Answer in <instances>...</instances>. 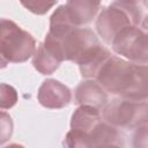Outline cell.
Here are the masks:
<instances>
[{"mask_svg": "<svg viewBox=\"0 0 148 148\" xmlns=\"http://www.w3.org/2000/svg\"><path fill=\"white\" fill-rule=\"evenodd\" d=\"M95 148H123V147L119 145H114V143H105V145L95 146Z\"/></svg>", "mask_w": 148, "mask_h": 148, "instance_id": "17", "label": "cell"}, {"mask_svg": "<svg viewBox=\"0 0 148 148\" xmlns=\"http://www.w3.org/2000/svg\"><path fill=\"white\" fill-rule=\"evenodd\" d=\"M95 80L106 92L131 101L148 98V66L111 56L99 69Z\"/></svg>", "mask_w": 148, "mask_h": 148, "instance_id": "1", "label": "cell"}, {"mask_svg": "<svg viewBox=\"0 0 148 148\" xmlns=\"http://www.w3.org/2000/svg\"><path fill=\"white\" fill-rule=\"evenodd\" d=\"M64 61L61 53L58 47L50 40L45 39L38 44L36 52L32 57V66L34 68L43 75L53 74L60 64Z\"/></svg>", "mask_w": 148, "mask_h": 148, "instance_id": "9", "label": "cell"}, {"mask_svg": "<svg viewBox=\"0 0 148 148\" xmlns=\"http://www.w3.org/2000/svg\"><path fill=\"white\" fill-rule=\"evenodd\" d=\"M108 102V92L96 80H83L76 86L74 90V103L79 106L88 105L98 110H103Z\"/></svg>", "mask_w": 148, "mask_h": 148, "instance_id": "8", "label": "cell"}, {"mask_svg": "<svg viewBox=\"0 0 148 148\" xmlns=\"http://www.w3.org/2000/svg\"><path fill=\"white\" fill-rule=\"evenodd\" d=\"M113 52L131 62L148 66V31L139 27L124 29L113 39Z\"/></svg>", "mask_w": 148, "mask_h": 148, "instance_id": "6", "label": "cell"}, {"mask_svg": "<svg viewBox=\"0 0 148 148\" xmlns=\"http://www.w3.org/2000/svg\"><path fill=\"white\" fill-rule=\"evenodd\" d=\"M17 91L14 87L1 83L0 86V108L2 111L13 108L17 102Z\"/></svg>", "mask_w": 148, "mask_h": 148, "instance_id": "13", "label": "cell"}, {"mask_svg": "<svg viewBox=\"0 0 148 148\" xmlns=\"http://www.w3.org/2000/svg\"><path fill=\"white\" fill-rule=\"evenodd\" d=\"M102 117L119 130H135L148 124V102L114 98L103 108Z\"/></svg>", "mask_w": 148, "mask_h": 148, "instance_id": "5", "label": "cell"}, {"mask_svg": "<svg viewBox=\"0 0 148 148\" xmlns=\"http://www.w3.org/2000/svg\"><path fill=\"white\" fill-rule=\"evenodd\" d=\"M140 28H142L143 30L148 31V14H147L146 16H143V17H142V21H141Z\"/></svg>", "mask_w": 148, "mask_h": 148, "instance_id": "18", "label": "cell"}, {"mask_svg": "<svg viewBox=\"0 0 148 148\" xmlns=\"http://www.w3.org/2000/svg\"><path fill=\"white\" fill-rule=\"evenodd\" d=\"M36 39L14 21L1 18L0 22V56L1 65L24 62L36 52Z\"/></svg>", "mask_w": 148, "mask_h": 148, "instance_id": "4", "label": "cell"}, {"mask_svg": "<svg viewBox=\"0 0 148 148\" xmlns=\"http://www.w3.org/2000/svg\"><path fill=\"white\" fill-rule=\"evenodd\" d=\"M13 134V121L8 113L1 111V143H5Z\"/></svg>", "mask_w": 148, "mask_h": 148, "instance_id": "16", "label": "cell"}, {"mask_svg": "<svg viewBox=\"0 0 148 148\" xmlns=\"http://www.w3.org/2000/svg\"><path fill=\"white\" fill-rule=\"evenodd\" d=\"M56 3L57 1H21V5L23 7L37 15H43L47 13L49 9L56 6Z\"/></svg>", "mask_w": 148, "mask_h": 148, "instance_id": "14", "label": "cell"}, {"mask_svg": "<svg viewBox=\"0 0 148 148\" xmlns=\"http://www.w3.org/2000/svg\"><path fill=\"white\" fill-rule=\"evenodd\" d=\"M62 148H95V146L88 134L80 131L71 130L65 135Z\"/></svg>", "mask_w": 148, "mask_h": 148, "instance_id": "12", "label": "cell"}, {"mask_svg": "<svg viewBox=\"0 0 148 148\" xmlns=\"http://www.w3.org/2000/svg\"><path fill=\"white\" fill-rule=\"evenodd\" d=\"M142 10L135 1H113L104 7L95 20V28L102 40L111 45L119 32L130 27H139Z\"/></svg>", "mask_w": 148, "mask_h": 148, "instance_id": "3", "label": "cell"}, {"mask_svg": "<svg viewBox=\"0 0 148 148\" xmlns=\"http://www.w3.org/2000/svg\"><path fill=\"white\" fill-rule=\"evenodd\" d=\"M102 120L103 117L101 110L88 105H81L75 109L71 117V130L89 134Z\"/></svg>", "mask_w": 148, "mask_h": 148, "instance_id": "11", "label": "cell"}, {"mask_svg": "<svg viewBox=\"0 0 148 148\" xmlns=\"http://www.w3.org/2000/svg\"><path fill=\"white\" fill-rule=\"evenodd\" d=\"M39 104L46 109H62L72 101L71 89L56 79H46L37 91Z\"/></svg>", "mask_w": 148, "mask_h": 148, "instance_id": "7", "label": "cell"}, {"mask_svg": "<svg viewBox=\"0 0 148 148\" xmlns=\"http://www.w3.org/2000/svg\"><path fill=\"white\" fill-rule=\"evenodd\" d=\"M131 146L132 148H148V124L134 130Z\"/></svg>", "mask_w": 148, "mask_h": 148, "instance_id": "15", "label": "cell"}, {"mask_svg": "<svg viewBox=\"0 0 148 148\" xmlns=\"http://www.w3.org/2000/svg\"><path fill=\"white\" fill-rule=\"evenodd\" d=\"M102 3L90 0H69L65 3L66 14L71 24L75 28H82L95 20Z\"/></svg>", "mask_w": 148, "mask_h": 148, "instance_id": "10", "label": "cell"}, {"mask_svg": "<svg viewBox=\"0 0 148 148\" xmlns=\"http://www.w3.org/2000/svg\"><path fill=\"white\" fill-rule=\"evenodd\" d=\"M45 38L58 47L64 60L73 61L79 67L88 65L104 50L96 34L89 28L49 30Z\"/></svg>", "mask_w": 148, "mask_h": 148, "instance_id": "2", "label": "cell"}, {"mask_svg": "<svg viewBox=\"0 0 148 148\" xmlns=\"http://www.w3.org/2000/svg\"><path fill=\"white\" fill-rule=\"evenodd\" d=\"M2 148H25V147L20 145V143H9L7 146H3Z\"/></svg>", "mask_w": 148, "mask_h": 148, "instance_id": "19", "label": "cell"}]
</instances>
